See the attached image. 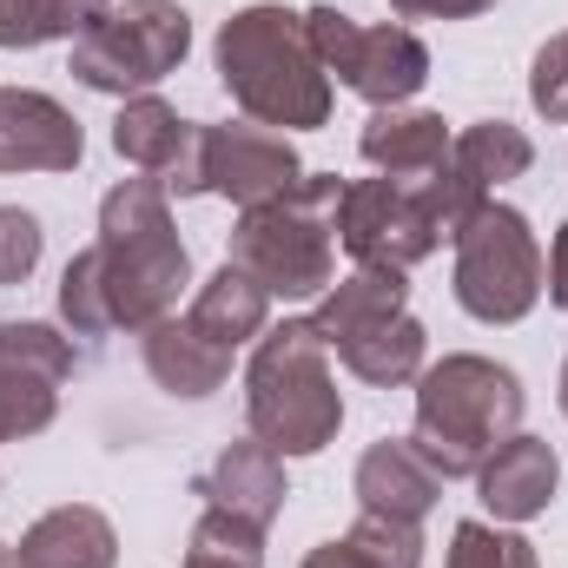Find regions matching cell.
I'll return each mask as SVG.
<instances>
[{
  "mask_svg": "<svg viewBox=\"0 0 568 568\" xmlns=\"http://www.w3.org/2000/svg\"><path fill=\"white\" fill-rule=\"evenodd\" d=\"M219 87L232 93V106L252 126L272 133H311L331 120V73L304 33V13H291L278 0L239 7L219 27Z\"/></svg>",
  "mask_w": 568,
  "mask_h": 568,
  "instance_id": "1",
  "label": "cell"
},
{
  "mask_svg": "<svg viewBox=\"0 0 568 568\" xmlns=\"http://www.w3.org/2000/svg\"><path fill=\"white\" fill-rule=\"evenodd\" d=\"M100 278L113 304V331H145L179 311V291L192 284V252L172 225V192L159 179H120L100 199Z\"/></svg>",
  "mask_w": 568,
  "mask_h": 568,
  "instance_id": "2",
  "label": "cell"
},
{
  "mask_svg": "<svg viewBox=\"0 0 568 568\" xmlns=\"http://www.w3.org/2000/svg\"><path fill=\"white\" fill-rule=\"evenodd\" d=\"M245 424L278 456H317L344 429V390L331 377V344L311 317L265 324L245 364Z\"/></svg>",
  "mask_w": 568,
  "mask_h": 568,
  "instance_id": "3",
  "label": "cell"
},
{
  "mask_svg": "<svg viewBox=\"0 0 568 568\" xmlns=\"http://www.w3.org/2000/svg\"><path fill=\"white\" fill-rule=\"evenodd\" d=\"M523 410H529V397H523V377L509 364L456 351V357L417 371L410 443L424 449V463L443 483H456V476H476L489 463V449L523 429Z\"/></svg>",
  "mask_w": 568,
  "mask_h": 568,
  "instance_id": "4",
  "label": "cell"
},
{
  "mask_svg": "<svg viewBox=\"0 0 568 568\" xmlns=\"http://www.w3.org/2000/svg\"><path fill=\"white\" fill-rule=\"evenodd\" d=\"M337 205L344 179L304 165V179L284 199L239 212L225 265L258 278L272 297H324L337 284Z\"/></svg>",
  "mask_w": 568,
  "mask_h": 568,
  "instance_id": "5",
  "label": "cell"
},
{
  "mask_svg": "<svg viewBox=\"0 0 568 568\" xmlns=\"http://www.w3.org/2000/svg\"><path fill=\"white\" fill-rule=\"evenodd\" d=\"M483 205V192H469L449 165L429 179H357L344 185L337 205V245L357 265H384V272H410L424 265L443 239H456V225Z\"/></svg>",
  "mask_w": 568,
  "mask_h": 568,
  "instance_id": "6",
  "label": "cell"
},
{
  "mask_svg": "<svg viewBox=\"0 0 568 568\" xmlns=\"http://www.w3.org/2000/svg\"><path fill=\"white\" fill-rule=\"evenodd\" d=\"M456 304L476 317V324H523L536 304H542V284H549V258H542V239L536 225L516 212V205H496L483 199L463 225H456Z\"/></svg>",
  "mask_w": 568,
  "mask_h": 568,
  "instance_id": "7",
  "label": "cell"
},
{
  "mask_svg": "<svg viewBox=\"0 0 568 568\" xmlns=\"http://www.w3.org/2000/svg\"><path fill=\"white\" fill-rule=\"evenodd\" d=\"M185 53H192V13L179 0H113V13L73 40V80L106 100H133L152 93L165 73H179Z\"/></svg>",
  "mask_w": 568,
  "mask_h": 568,
  "instance_id": "8",
  "label": "cell"
},
{
  "mask_svg": "<svg viewBox=\"0 0 568 568\" xmlns=\"http://www.w3.org/2000/svg\"><path fill=\"white\" fill-rule=\"evenodd\" d=\"M304 33H311L324 73H331L337 87H351L357 100H371V106H410V100L424 93L429 47L404 27V20L364 27V20H351V13H337V7H311V13H304Z\"/></svg>",
  "mask_w": 568,
  "mask_h": 568,
  "instance_id": "9",
  "label": "cell"
},
{
  "mask_svg": "<svg viewBox=\"0 0 568 568\" xmlns=\"http://www.w3.org/2000/svg\"><path fill=\"white\" fill-rule=\"evenodd\" d=\"M297 179H304V159H297L291 133L252 126V120H232V126H205V192L232 199L239 212L284 199Z\"/></svg>",
  "mask_w": 568,
  "mask_h": 568,
  "instance_id": "10",
  "label": "cell"
},
{
  "mask_svg": "<svg viewBox=\"0 0 568 568\" xmlns=\"http://www.w3.org/2000/svg\"><path fill=\"white\" fill-rule=\"evenodd\" d=\"M87 159L80 120L33 87H0V172H73Z\"/></svg>",
  "mask_w": 568,
  "mask_h": 568,
  "instance_id": "11",
  "label": "cell"
},
{
  "mask_svg": "<svg viewBox=\"0 0 568 568\" xmlns=\"http://www.w3.org/2000/svg\"><path fill=\"white\" fill-rule=\"evenodd\" d=\"M556 489H562V456H556V443H542V436H529V429H516L509 443H496L489 449V463L476 469V496H483V509L496 516V523H536L549 503H556Z\"/></svg>",
  "mask_w": 568,
  "mask_h": 568,
  "instance_id": "12",
  "label": "cell"
},
{
  "mask_svg": "<svg viewBox=\"0 0 568 568\" xmlns=\"http://www.w3.org/2000/svg\"><path fill=\"white\" fill-rule=\"evenodd\" d=\"M351 489H357V509H371V516L424 523L429 509H436V496H443V476L424 463V449L410 436H384V443H371L357 456Z\"/></svg>",
  "mask_w": 568,
  "mask_h": 568,
  "instance_id": "13",
  "label": "cell"
},
{
  "mask_svg": "<svg viewBox=\"0 0 568 568\" xmlns=\"http://www.w3.org/2000/svg\"><path fill=\"white\" fill-rule=\"evenodd\" d=\"M199 496H205V509H225V516H245V523L272 529L278 509H284V496H291V483H284V456L278 449H265L258 436L225 443L219 463L199 476Z\"/></svg>",
  "mask_w": 568,
  "mask_h": 568,
  "instance_id": "14",
  "label": "cell"
},
{
  "mask_svg": "<svg viewBox=\"0 0 568 568\" xmlns=\"http://www.w3.org/2000/svg\"><path fill=\"white\" fill-rule=\"evenodd\" d=\"M140 351H145V377L165 390V397H185V404H199V397H212L225 377H232V351L225 344H212L192 317H159V324H145L140 331Z\"/></svg>",
  "mask_w": 568,
  "mask_h": 568,
  "instance_id": "15",
  "label": "cell"
},
{
  "mask_svg": "<svg viewBox=\"0 0 568 568\" xmlns=\"http://www.w3.org/2000/svg\"><path fill=\"white\" fill-rule=\"evenodd\" d=\"M449 126H443V113H424V106H377L371 120H364V133H357V152H364V165L371 172H384V179H429V172H443L449 165Z\"/></svg>",
  "mask_w": 568,
  "mask_h": 568,
  "instance_id": "16",
  "label": "cell"
},
{
  "mask_svg": "<svg viewBox=\"0 0 568 568\" xmlns=\"http://www.w3.org/2000/svg\"><path fill=\"white\" fill-rule=\"evenodd\" d=\"M113 562H120V536L93 503H60L13 542V568H113Z\"/></svg>",
  "mask_w": 568,
  "mask_h": 568,
  "instance_id": "17",
  "label": "cell"
},
{
  "mask_svg": "<svg viewBox=\"0 0 568 568\" xmlns=\"http://www.w3.org/2000/svg\"><path fill=\"white\" fill-rule=\"evenodd\" d=\"M331 351H337V364H344L357 384L390 390V384H417L424 351H429V331L410 317V311H390V317H377V324H364V331L337 337Z\"/></svg>",
  "mask_w": 568,
  "mask_h": 568,
  "instance_id": "18",
  "label": "cell"
},
{
  "mask_svg": "<svg viewBox=\"0 0 568 568\" xmlns=\"http://www.w3.org/2000/svg\"><path fill=\"white\" fill-rule=\"evenodd\" d=\"M185 317H192L212 344L245 351V344H258V337H265V324H272V291H265L258 278H245L239 265H219L212 278L192 291Z\"/></svg>",
  "mask_w": 568,
  "mask_h": 568,
  "instance_id": "19",
  "label": "cell"
},
{
  "mask_svg": "<svg viewBox=\"0 0 568 568\" xmlns=\"http://www.w3.org/2000/svg\"><path fill=\"white\" fill-rule=\"evenodd\" d=\"M192 133H199V120H179V106H165L159 93H133V100H120L113 152L145 179H165L179 165V152L192 145Z\"/></svg>",
  "mask_w": 568,
  "mask_h": 568,
  "instance_id": "20",
  "label": "cell"
},
{
  "mask_svg": "<svg viewBox=\"0 0 568 568\" xmlns=\"http://www.w3.org/2000/svg\"><path fill=\"white\" fill-rule=\"evenodd\" d=\"M390 311H410V272L357 265L351 278H337L317 297L311 324H317L324 344H337V337H351V331H364V324H377V317H390Z\"/></svg>",
  "mask_w": 568,
  "mask_h": 568,
  "instance_id": "21",
  "label": "cell"
},
{
  "mask_svg": "<svg viewBox=\"0 0 568 568\" xmlns=\"http://www.w3.org/2000/svg\"><path fill=\"white\" fill-rule=\"evenodd\" d=\"M529 165H536V145H529L523 126H509V120H476V126H463L449 140V172L469 192H483V199H496V185L523 179Z\"/></svg>",
  "mask_w": 568,
  "mask_h": 568,
  "instance_id": "22",
  "label": "cell"
},
{
  "mask_svg": "<svg viewBox=\"0 0 568 568\" xmlns=\"http://www.w3.org/2000/svg\"><path fill=\"white\" fill-rule=\"evenodd\" d=\"M0 371L67 384L73 377V344L53 324H40V317H0Z\"/></svg>",
  "mask_w": 568,
  "mask_h": 568,
  "instance_id": "23",
  "label": "cell"
},
{
  "mask_svg": "<svg viewBox=\"0 0 568 568\" xmlns=\"http://www.w3.org/2000/svg\"><path fill=\"white\" fill-rule=\"evenodd\" d=\"M185 568H265V529H258V523H245V516L205 509V516H199V529H192Z\"/></svg>",
  "mask_w": 568,
  "mask_h": 568,
  "instance_id": "24",
  "label": "cell"
},
{
  "mask_svg": "<svg viewBox=\"0 0 568 568\" xmlns=\"http://www.w3.org/2000/svg\"><path fill=\"white\" fill-rule=\"evenodd\" d=\"M60 317L73 337H106L113 331V304H106V278H100V252H73L60 272Z\"/></svg>",
  "mask_w": 568,
  "mask_h": 568,
  "instance_id": "25",
  "label": "cell"
},
{
  "mask_svg": "<svg viewBox=\"0 0 568 568\" xmlns=\"http://www.w3.org/2000/svg\"><path fill=\"white\" fill-rule=\"evenodd\" d=\"M443 568H542L536 562V542L516 536L509 523H456L449 529V562Z\"/></svg>",
  "mask_w": 568,
  "mask_h": 568,
  "instance_id": "26",
  "label": "cell"
},
{
  "mask_svg": "<svg viewBox=\"0 0 568 568\" xmlns=\"http://www.w3.org/2000/svg\"><path fill=\"white\" fill-rule=\"evenodd\" d=\"M53 417H60V384H47V377H20V371H0V443L40 436Z\"/></svg>",
  "mask_w": 568,
  "mask_h": 568,
  "instance_id": "27",
  "label": "cell"
},
{
  "mask_svg": "<svg viewBox=\"0 0 568 568\" xmlns=\"http://www.w3.org/2000/svg\"><path fill=\"white\" fill-rule=\"evenodd\" d=\"M351 542L371 556L377 568H424V523H397V516H357Z\"/></svg>",
  "mask_w": 568,
  "mask_h": 568,
  "instance_id": "28",
  "label": "cell"
},
{
  "mask_svg": "<svg viewBox=\"0 0 568 568\" xmlns=\"http://www.w3.org/2000/svg\"><path fill=\"white\" fill-rule=\"evenodd\" d=\"M529 106H536L542 120L568 126V27L549 33V40L536 47V60H529Z\"/></svg>",
  "mask_w": 568,
  "mask_h": 568,
  "instance_id": "29",
  "label": "cell"
},
{
  "mask_svg": "<svg viewBox=\"0 0 568 568\" xmlns=\"http://www.w3.org/2000/svg\"><path fill=\"white\" fill-rule=\"evenodd\" d=\"M40 252H47V232L27 205H0V284H27L40 272Z\"/></svg>",
  "mask_w": 568,
  "mask_h": 568,
  "instance_id": "30",
  "label": "cell"
},
{
  "mask_svg": "<svg viewBox=\"0 0 568 568\" xmlns=\"http://www.w3.org/2000/svg\"><path fill=\"white\" fill-rule=\"evenodd\" d=\"M47 40H67L60 0H0V47H7V53L47 47Z\"/></svg>",
  "mask_w": 568,
  "mask_h": 568,
  "instance_id": "31",
  "label": "cell"
},
{
  "mask_svg": "<svg viewBox=\"0 0 568 568\" xmlns=\"http://www.w3.org/2000/svg\"><path fill=\"white\" fill-rule=\"evenodd\" d=\"M404 20H476V13H489L496 0H390Z\"/></svg>",
  "mask_w": 568,
  "mask_h": 568,
  "instance_id": "32",
  "label": "cell"
},
{
  "mask_svg": "<svg viewBox=\"0 0 568 568\" xmlns=\"http://www.w3.org/2000/svg\"><path fill=\"white\" fill-rule=\"evenodd\" d=\"M297 568H377V562H371V556H364V549H357L351 536H337V542H324V549H311V556H304Z\"/></svg>",
  "mask_w": 568,
  "mask_h": 568,
  "instance_id": "33",
  "label": "cell"
},
{
  "mask_svg": "<svg viewBox=\"0 0 568 568\" xmlns=\"http://www.w3.org/2000/svg\"><path fill=\"white\" fill-rule=\"evenodd\" d=\"M549 304L556 311H568V225H556V239H549Z\"/></svg>",
  "mask_w": 568,
  "mask_h": 568,
  "instance_id": "34",
  "label": "cell"
},
{
  "mask_svg": "<svg viewBox=\"0 0 568 568\" xmlns=\"http://www.w3.org/2000/svg\"><path fill=\"white\" fill-rule=\"evenodd\" d=\"M562 417H568V364H562Z\"/></svg>",
  "mask_w": 568,
  "mask_h": 568,
  "instance_id": "35",
  "label": "cell"
},
{
  "mask_svg": "<svg viewBox=\"0 0 568 568\" xmlns=\"http://www.w3.org/2000/svg\"><path fill=\"white\" fill-rule=\"evenodd\" d=\"M0 568H13V549H7V542H0Z\"/></svg>",
  "mask_w": 568,
  "mask_h": 568,
  "instance_id": "36",
  "label": "cell"
}]
</instances>
